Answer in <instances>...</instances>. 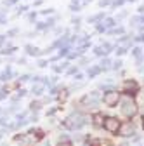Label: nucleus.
I'll list each match as a JSON object with an SVG mask.
<instances>
[{"label":"nucleus","mask_w":144,"mask_h":146,"mask_svg":"<svg viewBox=\"0 0 144 146\" xmlns=\"http://www.w3.org/2000/svg\"><path fill=\"white\" fill-rule=\"evenodd\" d=\"M118 99H120V94L116 92V90H108V92L102 96L104 104H106V106H110V108H115L116 103H118Z\"/></svg>","instance_id":"f257e3e1"},{"label":"nucleus","mask_w":144,"mask_h":146,"mask_svg":"<svg viewBox=\"0 0 144 146\" xmlns=\"http://www.w3.org/2000/svg\"><path fill=\"white\" fill-rule=\"evenodd\" d=\"M120 120L118 118H115V117H110V118H106L104 120V129L108 131V132H118V129H120Z\"/></svg>","instance_id":"f03ea898"},{"label":"nucleus","mask_w":144,"mask_h":146,"mask_svg":"<svg viewBox=\"0 0 144 146\" xmlns=\"http://www.w3.org/2000/svg\"><path fill=\"white\" fill-rule=\"evenodd\" d=\"M122 113L125 115V117H134L135 113H137V104L134 103V101H125L123 103V106H122Z\"/></svg>","instance_id":"7ed1b4c3"},{"label":"nucleus","mask_w":144,"mask_h":146,"mask_svg":"<svg viewBox=\"0 0 144 146\" xmlns=\"http://www.w3.org/2000/svg\"><path fill=\"white\" fill-rule=\"evenodd\" d=\"M134 132H135V127H134V125H132L130 122H127V123L120 125V129H118V134H120V136H123V137L134 136Z\"/></svg>","instance_id":"20e7f679"},{"label":"nucleus","mask_w":144,"mask_h":146,"mask_svg":"<svg viewBox=\"0 0 144 146\" xmlns=\"http://www.w3.org/2000/svg\"><path fill=\"white\" fill-rule=\"evenodd\" d=\"M137 89H139V85H137L134 80L125 82V90H132V92H137Z\"/></svg>","instance_id":"39448f33"},{"label":"nucleus","mask_w":144,"mask_h":146,"mask_svg":"<svg viewBox=\"0 0 144 146\" xmlns=\"http://www.w3.org/2000/svg\"><path fill=\"white\" fill-rule=\"evenodd\" d=\"M94 125H96V127L104 125V122H102V115H101V113H96V115H94Z\"/></svg>","instance_id":"423d86ee"},{"label":"nucleus","mask_w":144,"mask_h":146,"mask_svg":"<svg viewBox=\"0 0 144 146\" xmlns=\"http://www.w3.org/2000/svg\"><path fill=\"white\" fill-rule=\"evenodd\" d=\"M57 146H71V141H68V139H63V143L59 141V144Z\"/></svg>","instance_id":"0eeeda50"},{"label":"nucleus","mask_w":144,"mask_h":146,"mask_svg":"<svg viewBox=\"0 0 144 146\" xmlns=\"http://www.w3.org/2000/svg\"><path fill=\"white\" fill-rule=\"evenodd\" d=\"M142 127H144V117H142Z\"/></svg>","instance_id":"6e6552de"}]
</instances>
